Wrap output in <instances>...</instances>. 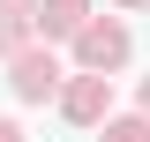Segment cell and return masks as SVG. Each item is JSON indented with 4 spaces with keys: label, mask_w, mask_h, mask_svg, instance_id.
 Segmentation results:
<instances>
[{
    "label": "cell",
    "mask_w": 150,
    "mask_h": 142,
    "mask_svg": "<svg viewBox=\"0 0 150 142\" xmlns=\"http://www.w3.org/2000/svg\"><path fill=\"white\" fill-rule=\"evenodd\" d=\"M53 90H60L53 53H23V60H15V97H53Z\"/></svg>",
    "instance_id": "cell-2"
},
{
    "label": "cell",
    "mask_w": 150,
    "mask_h": 142,
    "mask_svg": "<svg viewBox=\"0 0 150 142\" xmlns=\"http://www.w3.org/2000/svg\"><path fill=\"white\" fill-rule=\"evenodd\" d=\"M143 105H150V82H143Z\"/></svg>",
    "instance_id": "cell-8"
},
{
    "label": "cell",
    "mask_w": 150,
    "mask_h": 142,
    "mask_svg": "<svg viewBox=\"0 0 150 142\" xmlns=\"http://www.w3.org/2000/svg\"><path fill=\"white\" fill-rule=\"evenodd\" d=\"M75 53H83V67H90V75H105V67L128 60V30H120V22H90V30L75 37Z\"/></svg>",
    "instance_id": "cell-1"
},
{
    "label": "cell",
    "mask_w": 150,
    "mask_h": 142,
    "mask_svg": "<svg viewBox=\"0 0 150 142\" xmlns=\"http://www.w3.org/2000/svg\"><path fill=\"white\" fill-rule=\"evenodd\" d=\"M0 142H23V135H15V127H8V120H0Z\"/></svg>",
    "instance_id": "cell-7"
},
{
    "label": "cell",
    "mask_w": 150,
    "mask_h": 142,
    "mask_svg": "<svg viewBox=\"0 0 150 142\" xmlns=\"http://www.w3.org/2000/svg\"><path fill=\"white\" fill-rule=\"evenodd\" d=\"M128 8H143V0H128Z\"/></svg>",
    "instance_id": "cell-9"
},
{
    "label": "cell",
    "mask_w": 150,
    "mask_h": 142,
    "mask_svg": "<svg viewBox=\"0 0 150 142\" xmlns=\"http://www.w3.org/2000/svg\"><path fill=\"white\" fill-rule=\"evenodd\" d=\"M60 105H68V120H83V127H90L98 112H105V75H83V82H75Z\"/></svg>",
    "instance_id": "cell-3"
},
{
    "label": "cell",
    "mask_w": 150,
    "mask_h": 142,
    "mask_svg": "<svg viewBox=\"0 0 150 142\" xmlns=\"http://www.w3.org/2000/svg\"><path fill=\"white\" fill-rule=\"evenodd\" d=\"M30 22H38V0H0V45H15Z\"/></svg>",
    "instance_id": "cell-4"
},
{
    "label": "cell",
    "mask_w": 150,
    "mask_h": 142,
    "mask_svg": "<svg viewBox=\"0 0 150 142\" xmlns=\"http://www.w3.org/2000/svg\"><path fill=\"white\" fill-rule=\"evenodd\" d=\"M45 30H83V0H45Z\"/></svg>",
    "instance_id": "cell-5"
},
{
    "label": "cell",
    "mask_w": 150,
    "mask_h": 142,
    "mask_svg": "<svg viewBox=\"0 0 150 142\" xmlns=\"http://www.w3.org/2000/svg\"><path fill=\"white\" fill-rule=\"evenodd\" d=\"M105 142H150V127H143V120H112V127H105Z\"/></svg>",
    "instance_id": "cell-6"
}]
</instances>
